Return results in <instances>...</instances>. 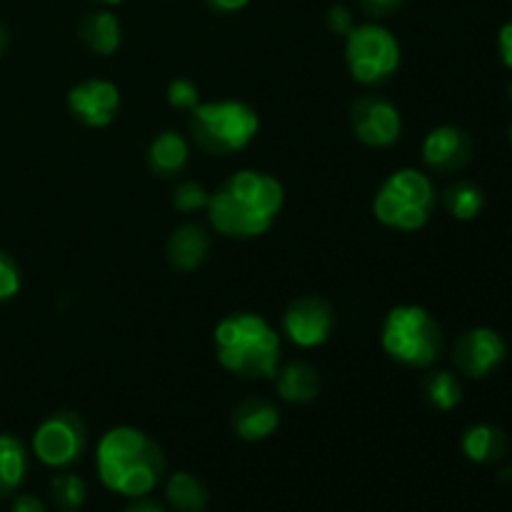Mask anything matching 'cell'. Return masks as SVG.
<instances>
[{"label":"cell","mask_w":512,"mask_h":512,"mask_svg":"<svg viewBox=\"0 0 512 512\" xmlns=\"http://www.w3.org/2000/svg\"><path fill=\"white\" fill-rule=\"evenodd\" d=\"M285 203V190L275 175L238 170L210 193L208 220L225 238H260L273 228Z\"/></svg>","instance_id":"6da1fadb"},{"label":"cell","mask_w":512,"mask_h":512,"mask_svg":"<svg viewBox=\"0 0 512 512\" xmlns=\"http://www.w3.org/2000/svg\"><path fill=\"white\" fill-rule=\"evenodd\" d=\"M98 478L110 493L123 498H145L165 478L168 460L163 448L133 425L110 428L95 448Z\"/></svg>","instance_id":"7a4b0ae2"},{"label":"cell","mask_w":512,"mask_h":512,"mask_svg":"<svg viewBox=\"0 0 512 512\" xmlns=\"http://www.w3.org/2000/svg\"><path fill=\"white\" fill-rule=\"evenodd\" d=\"M218 363L243 380L275 378L280 365V335L263 315L230 313L213 335Z\"/></svg>","instance_id":"3957f363"},{"label":"cell","mask_w":512,"mask_h":512,"mask_svg":"<svg viewBox=\"0 0 512 512\" xmlns=\"http://www.w3.org/2000/svg\"><path fill=\"white\" fill-rule=\"evenodd\" d=\"M380 343L388 358L405 368H430L445 350L440 323L423 305H395L383 320Z\"/></svg>","instance_id":"277c9868"},{"label":"cell","mask_w":512,"mask_h":512,"mask_svg":"<svg viewBox=\"0 0 512 512\" xmlns=\"http://www.w3.org/2000/svg\"><path fill=\"white\" fill-rule=\"evenodd\" d=\"M188 130L200 150L225 158L253 143L260 115L243 100H210L190 110Z\"/></svg>","instance_id":"5b68a950"},{"label":"cell","mask_w":512,"mask_h":512,"mask_svg":"<svg viewBox=\"0 0 512 512\" xmlns=\"http://www.w3.org/2000/svg\"><path fill=\"white\" fill-rule=\"evenodd\" d=\"M438 193L430 175L415 168H400L383 180L373 200V213L385 228L415 233L425 228L435 213Z\"/></svg>","instance_id":"8992f818"},{"label":"cell","mask_w":512,"mask_h":512,"mask_svg":"<svg viewBox=\"0 0 512 512\" xmlns=\"http://www.w3.org/2000/svg\"><path fill=\"white\" fill-rule=\"evenodd\" d=\"M345 63L360 85H380L400 68V43L385 25H355L345 35Z\"/></svg>","instance_id":"52a82bcc"},{"label":"cell","mask_w":512,"mask_h":512,"mask_svg":"<svg viewBox=\"0 0 512 512\" xmlns=\"http://www.w3.org/2000/svg\"><path fill=\"white\" fill-rule=\"evenodd\" d=\"M88 450V425L73 410L48 415L33 433V453L45 468L68 470Z\"/></svg>","instance_id":"ba28073f"},{"label":"cell","mask_w":512,"mask_h":512,"mask_svg":"<svg viewBox=\"0 0 512 512\" xmlns=\"http://www.w3.org/2000/svg\"><path fill=\"white\" fill-rule=\"evenodd\" d=\"M350 128L360 143L370 148H390L403 133V115L398 105L383 95H363L350 105Z\"/></svg>","instance_id":"9c48e42d"},{"label":"cell","mask_w":512,"mask_h":512,"mask_svg":"<svg viewBox=\"0 0 512 512\" xmlns=\"http://www.w3.org/2000/svg\"><path fill=\"white\" fill-rule=\"evenodd\" d=\"M333 325V305L320 295H300L283 313V335L305 350L323 345L333 333Z\"/></svg>","instance_id":"30bf717a"},{"label":"cell","mask_w":512,"mask_h":512,"mask_svg":"<svg viewBox=\"0 0 512 512\" xmlns=\"http://www.w3.org/2000/svg\"><path fill=\"white\" fill-rule=\"evenodd\" d=\"M508 358V345L503 335L493 328H470L455 340L453 363L460 375L473 380L488 378L490 373L500 368Z\"/></svg>","instance_id":"8fae6325"},{"label":"cell","mask_w":512,"mask_h":512,"mask_svg":"<svg viewBox=\"0 0 512 512\" xmlns=\"http://www.w3.org/2000/svg\"><path fill=\"white\" fill-rule=\"evenodd\" d=\"M68 110L88 128H108L120 110L118 85L103 78L80 80L68 90Z\"/></svg>","instance_id":"7c38bea8"},{"label":"cell","mask_w":512,"mask_h":512,"mask_svg":"<svg viewBox=\"0 0 512 512\" xmlns=\"http://www.w3.org/2000/svg\"><path fill=\"white\" fill-rule=\"evenodd\" d=\"M473 158V138L458 125H438L423 140V163L433 173H460Z\"/></svg>","instance_id":"4fadbf2b"},{"label":"cell","mask_w":512,"mask_h":512,"mask_svg":"<svg viewBox=\"0 0 512 512\" xmlns=\"http://www.w3.org/2000/svg\"><path fill=\"white\" fill-rule=\"evenodd\" d=\"M230 425H233V433L240 440L260 443V440H268L278 430L280 410L273 400L253 395V398H245L243 403L235 405Z\"/></svg>","instance_id":"5bb4252c"},{"label":"cell","mask_w":512,"mask_h":512,"mask_svg":"<svg viewBox=\"0 0 512 512\" xmlns=\"http://www.w3.org/2000/svg\"><path fill=\"white\" fill-rule=\"evenodd\" d=\"M168 263L180 273L198 270L210 255V235L200 223H183L170 233L168 245Z\"/></svg>","instance_id":"9a60e30c"},{"label":"cell","mask_w":512,"mask_h":512,"mask_svg":"<svg viewBox=\"0 0 512 512\" xmlns=\"http://www.w3.org/2000/svg\"><path fill=\"white\" fill-rule=\"evenodd\" d=\"M148 168L150 173L158 175V178H175L185 170L190 160V145L175 130H163L160 135H155L153 143L148 145Z\"/></svg>","instance_id":"2e32d148"},{"label":"cell","mask_w":512,"mask_h":512,"mask_svg":"<svg viewBox=\"0 0 512 512\" xmlns=\"http://www.w3.org/2000/svg\"><path fill=\"white\" fill-rule=\"evenodd\" d=\"M460 448H463V455L470 463L490 465L498 463V460H503L508 455L510 443L505 430H500L498 425L478 423L465 430L463 440H460Z\"/></svg>","instance_id":"e0dca14e"},{"label":"cell","mask_w":512,"mask_h":512,"mask_svg":"<svg viewBox=\"0 0 512 512\" xmlns=\"http://www.w3.org/2000/svg\"><path fill=\"white\" fill-rule=\"evenodd\" d=\"M275 388H278V395L285 403L308 405L318 398L320 375L310 363L293 360V363H288L275 373Z\"/></svg>","instance_id":"ac0fdd59"},{"label":"cell","mask_w":512,"mask_h":512,"mask_svg":"<svg viewBox=\"0 0 512 512\" xmlns=\"http://www.w3.org/2000/svg\"><path fill=\"white\" fill-rule=\"evenodd\" d=\"M80 40L85 43V48L93 50L95 55H113L120 48V40H123V28H120V20L115 18L110 10H90L78 25Z\"/></svg>","instance_id":"d6986e66"},{"label":"cell","mask_w":512,"mask_h":512,"mask_svg":"<svg viewBox=\"0 0 512 512\" xmlns=\"http://www.w3.org/2000/svg\"><path fill=\"white\" fill-rule=\"evenodd\" d=\"M30 470L28 448L10 433H0V500L10 498L25 483Z\"/></svg>","instance_id":"ffe728a7"},{"label":"cell","mask_w":512,"mask_h":512,"mask_svg":"<svg viewBox=\"0 0 512 512\" xmlns=\"http://www.w3.org/2000/svg\"><path fill=\"white\" fill-rule=\"evenodd\" d=\"M165 498L175 512H205L208 508V488L203 480L185 470L170 475L165 483Z\"/></svg>","instance_id":"44dd1931"},{"label":"cell","mask_w":512,"mask_h":512,"mask_svg":"<svg viewBox=\"0 0 512 512\" xmlns=\"http://www.w3.org/2000/svg\"><path fill=\"white\" fill-rule=\"evenodd\" d=\"M443 205L455 220H475L485 208L483 190L468 180H458V183L448 185L443 193Z\"/></svg>","instance_id":"7402d4cb"},{"label":"cell","mask_w":512,"mask_h":512,"mask_svg":"<svg viewBox=\"0 0 512 512\" xmlns=\"http://www.w3.org/2000/svg\"><path fill=\"white\" fill-rule=\"evenodd\" d=\"M423 395L430 408L448 413V410L458 408L463 400V385H460L458 375L450 370H435L423 380Z\"/></svg>","instance_id":"603a6c76"},{"label":"cell","mask_w":512,"mask_h":512,"mask_svg":"<svg viewBox=\"0 0 512 512\" xmlns=\"http://www.w3.org/2000/svg\"><path fill=\"white\" fill-rule=\"evenodd\" d=\"M50 500L58 512H78L88 500V483L80 475L63 470L50 480Z\"/></svg>","instance_id":"cb8c5ba5"},{"label":"cell","mask_w":512,"mask_h":512,"mask_svg":"<svg viewBox=\"0 0 512 512\" xmlns=\"http://www.w3.org/2000/svg\"><path fill=\"white\" fill-rule=\"evenodd\" d=\"M210 193L195 180H183L175 185L173 190V208L178 213H198V210H208Z\"/></svg>","instance_id":"d4e9b609"},{"label":"cell","mask_w":512,"mask_h":512,"mask_svg":"<svg viewBox=\"0 0 512 512\" xmlns=\"http://www.w3.org/2000/svg\"><path fill=\"white\" fill-rule=\"evenodd\" d=\"M168 105L175 110H195L200 105V90L193 80L188 78H175L168 83Z\"/></svg>","instance_id":"484cf974"},{"label":"cell","mask_w":512,"mask_h":512,"mask_svg":"<svg viewBox=\"0 0 512 512\" xmlns=\"http://www.w3.org/2000/svg\"><path fill=\"white\" fill-rule=\"evenodd\" d=\"M20 268L5 250H0V303L13 300L20 293Z\"/></svg>","instance_id":"4316f807"},{"label":"cell","mask_w":512,"mask_h":512,"mask_svg":"<svg viewBox=\"0 0 512 512\" xmlns=\"http://www.w3.org/2000/svg\"><path fill=\"white\" fill-rule=\"evenodd\" d=\"M328 28L330 33L335 35H348L350 30L355 28V18H353V10L348 8V5H333V8L328 10Z\"/></svg>","instance_id":"83f0119b"},{"label":"cell","mask_w":512,"mask_h":512,"mask_svg":"<svg viewBox=\"0 0 512 512\" xmlns=\"http://www.w3.org/2000/svg\"><path fill=\"white\" fill-rule=\"evenodd\" d=\"M360 3H363L365 13L373 15V18H390L403 8L405 0H360Z\"/></svg>","instance_id":"f1b7e54d"},{"label":"cell","mask_w":512,"mask_h":512,"mask_svg":"<svg viewBox=\"0 0 512 512\" xmlns=\"http://www.w3.org/2000/svg\"><path fill=\"white\" fill-rule=\"evenodd\" d=\"M498 53H500V60H503L505 65L512 70V20L500 28L498 33Z\"/></svg>","instance_id":"f546056e"},{"label":"cell","mask_w":512,"mask_h":512,"mask_svg":"<svg viewBox=\"0 0 512 512\" xmlns=\"http://www.w3.org/2000/svg\"><path fill=\"white\" fill-rule=\"evenodd\" d=\"M10 512H48V508H45L43 500L35 498V495H18V498L13 500V505H10Z\"/></svg>","instance_id":"4dcf8cb0"},{"label":"cell","mask_w":512,"mask_h":512,"mask_svg":"<svg viewBox=\"0 0 512 512\" xmlns=\"http://www.w3.org/2000/svg\"><path fill=\"white\" fill-rule=\"evenodd\" d=\"M248 3L250 0H205V5H208L210 10H215V13H238V10H243Z\"/></svg>","instance_id":"1f68e13d"},{"label":"cell","mask_w":512,"mask_h":512,"mask_svg":"<svg viewBox=\"0 0 512 512\" xmlns=\"http://www.w3.org/2000/svg\"><path fill=\"white\" fill-rule=\"evenodd\" d=\"M123 512H168V510H165L158 500H150L148 495H145V498H135Z\"/></svg>","instance_id":"d6a6232c"},{"label":"cell","mask_w":512,"mask_h":512,"mask_svg":"<svg viewBox=\"0 0 512 512\" xmlns=\"http://www.w3.org/2000/svg\"><path fill=\"white\" fill-rule=\"evenodd\" d=\"M8 40H10L8 28H5V25L0 23V55H3V53H5V48H8Z\"/></svg>","instance_id":"836d02e7"},{"label":"cell","mask_w":512,"mask_h":512,"mask_svg":"<svg viewBox=\"0 0 512 512\" xmlns=\"http://www.w3.org/2000/svg\"><path fill=\"white\" fill-rule=\"evenodd\" d=\"M95 3H103V5H118V3H123V0H95Z\"/></svg>","instance_id":"e575fe53"},{"label":"cell","mask_w":512,"mask_h":512,"mask_svg":"<svg viewBox=\"0 0 512 512\" xmlns=\"http://www.w3.org/2000/svg\"><path fill=\"white\" fill-rule=\"evenodd\" d=\"M508 93H510V100H512V83L508 85Z\"/></svg>","instance_id":"d590c367"},{"label":"cell","mask_w":512,"mask_h":512,"mask_svg":"<svg viewBox=\"0 0 512 512\" xmlns=\"http://www.w3.org/2000/svg\"><path fill=\"white\" fill-rule=\"evenodd\" d=\"M510 143H512V123H510Z\"/></svg>","instance_id":"8d00e7d4"}]
</instances>
